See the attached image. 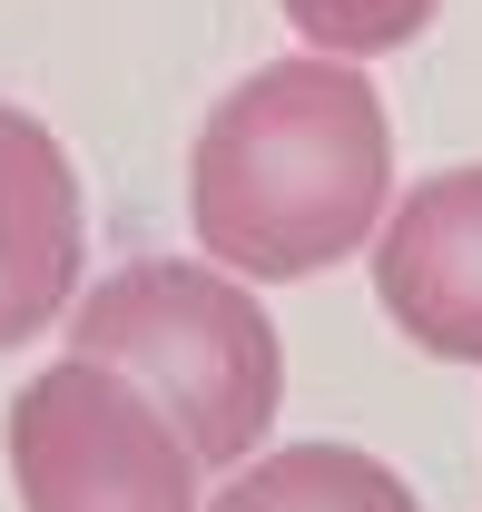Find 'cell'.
Instances as JSON below:
<instances>
[{"label": "cell", "mask_w": 482, "mask_h": 512, "mask_svg": "<svg viewBox=\"0 0 482 512\" xmlns=\"http://www.w3.org/2000/svg\"><path fill=\"white\" fill-rule=\"evenodd\" d=\"M394 207V119L364 60H266L197 119L187 148V237L246 286L325 276L374 247Z\"/></svg>", "instance_id": "6da1fadb"}, {"label": "cell", "mask_w": 482, "mask_h": 512, "mask_svg": "<svg viewBox=\"0 0 482 512\" xmlns=\"http://www.w3.org/2000/svg\"><path fill=\"white\" fill-rule=\"evenodd\" d=\"M69 355L119 365L197 463H256L286 404V345L237 266L217 256H128L69 306Z\"/></svg>", "instance_id": "7a4b0ae2"}, {"label": "cell", "mask_w": 482, "mask_h": 512, "mask_svg": "<svg viewBox=\"0 0 482 512\" xmlns=\"http://www.w3.org/2000/svg\"><path fill=\"white\" fill-rule=\"evenodd\" d=\"M20 512H207L197 444L99 355H60L0 414Z\"/></svg>", "instance_id": "3957f363"}, {"label": "cell", "mask_w": 482, "mask_h": 512, "mask_svg": "<svg viewBox=\"0 0 482 512\" xmlns=\"http://www.w3.org/2000/svg\"><path fill=\"white\" fill-rule=\"evenodd\" d=\"M374 306L433 365H482V158L433 168L374 227Z\"/></svg>", "instance_id": "277c9868"}, {"label": "cell", "mask_w": 482, "mask_h": 512, "mask_svg": "<svg viewBox=\"0 0 482 512\" xmlns=\"http://www.w3.org/2000/svg\"><path fill=\"white\" fill-rule=\"evenodd\" d=\"M79 266H89L79 168L50 138V119L0 99V345H30L40 325H60L79 306Z\"/></svg>", "instance_id": "5b68a950"}, {"label": "cell", "mask_w": 482, "mask_h": 512, "mask_svg": "<svg viewBox=\"0 0 482 512\" xmlns=\"http://www.w3.org/2000/svg\"><path fill=\"white\" fill-rule=\"evenodd\" d=\"M207 512H423V503L394 463L355 444H266L207 493Z\"/></svg>", "instance_id": "8992f818"}, {"label": "cell", "mask_w": 482, "mask_h": 512, "mask_svg": "<svg viewBox=\"0 0 482 512\" xmlns=\"http://www.w3.org/2000/svg\"><path fill=\"white\" fill-rule=\"evenodd\" d=\"M276 10H286V30L305 50H325V60H394V50H414L433 30L443 0H276Z\"/></svg>", "instance_id": "52a82bcc"}]
</instances>
